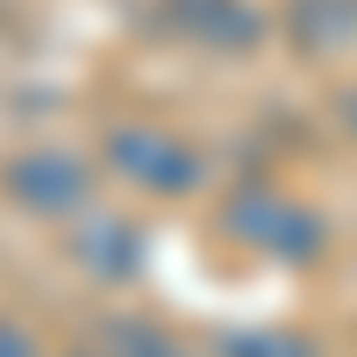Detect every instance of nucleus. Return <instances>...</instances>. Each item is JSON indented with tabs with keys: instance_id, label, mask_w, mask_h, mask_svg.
<instances>
[{
	"instance_id": "6",
	"label": "nucleus",
	"mask_w": 357,
	"mask_h": 357,
	"mask_svg": "<svg viewBox=\"0 0 357 357\" xmlns=\"http://www.w3.org/2000/svg\"><path fill=\"white\" fill-rule=\"evenodd\" d=\"M293 36H301L307 50H343L357 43V0H293Z\"/></svg>"
},
{
	"instance_id": "5",
	"label": "nucleus",
	"mask_w": 357,
	"mask_h": 357,
	"mask_svg": "<svg viewBox=\"0 0 357 357\" xmlns=\"http://www.w3.org/2000/svg\"><path fill=\"white\" fill-rule=\"evenodd\" d=\"M143 236L129 222H114V215H86L72 229V264L79 272H93V279H136V264H143Z\"/></svg>"
},
{
	"instance_id": "1",
	"label": "nucleus",
	"mask_w": 357,
	"mask_h": 357,
	"mask_svg": "<svg viewBox=\"0 0 357 357\" xmlns=\"http://www.w3.org/2000/svg\"><path fill=\"white\" fill-rule=\"evenodd\" d=\"M222 236L257 250V257H272V264H314L329 250V222L279 186H236L222 200Z\"/></svg>"
},
{
	"instance_id": "3",
	"label": "nucleus",
	"mask_w": 357,
	"mask_h": 357,
	"mask_svg": "<svg viewBox=\"0 0 357 357\" xmlns=\"http://www.w3.org/2000/svg\"><path fill=\"white\" fill-rule=\"evenodd\" d=\"M0 193H8L22 215H50V222H72L86 215V200H93V172H86L72 151H22L0 165Z\"/></svg>"
},
{
	"instance_id": "7",
	"label": "nucleus",
	"mask_w": 357,
	"mask_h": 357,
	"mask_svg": "<svg viewBox=\"0 0 357 357\" xmlns=\"http://www.w3.org/2000/svg\"><path fill=\"white\" fill-rule=\"evenodd\" d=\"M100 343H107V357H186L158 321H136V314H114L100 329Z\"/></svg>"
},
{
	"instance_id": "9",
	"label": "nucleus",
	"mask_w": 357,
	"mask_h": 357,
	"mask_svg": "<svg viewBox=\"0 0 357 357\" xmlns=\"http://www.w3.org/2000/svg\"><path fill=\"white\" fill-rule=\"evenodd\" d=\"M0 357H43V350H36V336H29V321L0 314Z\"/></svg>"
},
{
	"instance_id": "2",
	"label": "nucleus",
	"mask_w": 357,
	"mask_h": 357,
	"mask_svg": "<svg viewBox=\"0 0 357 357\" xmlns=\"http://www.w3.org/2000/svg\"><path fill=\"white\" fill-rule=\"evenodd\" d=\"M100 158L114 165V178H129V186H143V193H193L200 172H207L186 136L151 129V122H114L107 143H100Z\"/></svg>"
},
{
	"instance_id": "8",
	"label": "nucleus",
	"mask_w": 357,
	"mask_h": 357,
	"mask_svg": "<svg viewBox=\"0 0 357 357\" xmlns=\"http://www.w3.org/2000/svg\"><path fill=\"white\" fill-rule=\"evenodd\" d=\"M215 357H321V350L293 329H229L215 343Z\"/></svg>"
},
{
	"instance_id": "4",
	"label": "nucleus",
	"mask_w": 357,
	"mask_h": 357,
	"mask_svg": "<svg viewBox=\"0 0 357 357\" xmlns=\"http://www.w3.org/2000/svg\"><path fill=\"white\" fill-rule=\"evenodd\" d=\"M165 15L178 36H193L207 50H257L264 43V15L250 8V0H165Z\"/></svg>"
}]
</instances>
